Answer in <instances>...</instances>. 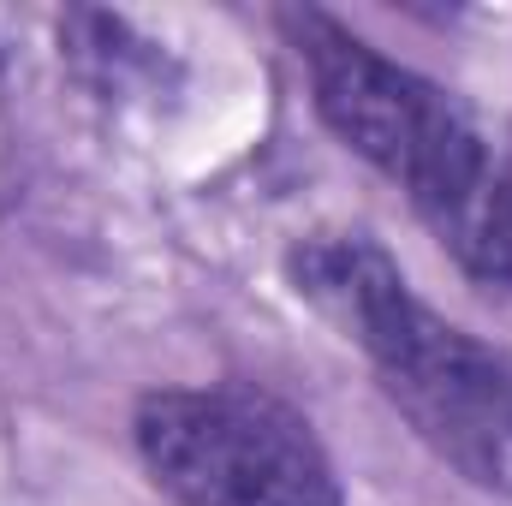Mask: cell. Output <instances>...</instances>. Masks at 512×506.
I'll use <instances>...</instances> for the list:
<instances>
[{
  "label": "cell",
  "mask_w": 512,
  "mask_h": 506,
  "mask_svg": "<svg viewBox=\"0 0 512 506\" xmlns=\"http://www.w3.org/2000/svg\"><path fill=\"white\" fill-rule=\"evenodd\" d=\"M292 292L370 364L417 322L423 298L405 286L399 262L370 233H310L286 251Z\"/></svg>",
  "instance_id": "4"
},
{
  "label": "cell",
  "mask_w": 512,
  "mask_h": 506,
  "mask_svg": "<svg viewBox=\"0 0 512 506\" xmlns=\"http://www.w3.org/2000/svg\"><path fill=\"white\" fill-rule=\"evenodd\" d=\"M376 376L441 465L477 489H512V352L423 304L417 322L376 358Z\"/></svg>",
  "instance_id": "3"
},
{
  "label": "cell",
  "mask_w": 512,
  "mask_h": 506,
  "mask_svg": "<svg viewBox=\"0 0 512 506\" xmlns=\"http://www.w3.org/2000/svg\"><path fill=\"white\" fill-rule=\"evenodd\" d=\"M286 36L310 66L316 114L328 120V131L346 149H358L370 167H382L387 179H399L411 203L489 143L483 126L441 84L376 54L346 24L322 12H286Z\"/></svg>",
  "instance_id": "2"
},
{
  "label": "cell",
  "mask_w": 512,
  "mask_h": 506,
  "mask_svg": "<svg viewBox=\"0 0 512 506\" xmlns=\"http://www.w3.org/2000/svg\"><path fill=\"white\" fill-rule=\"evenodd\" d=\"M137 459L179 506H340L310 423L251 387H167L137 405Z\"/></svg>",
  "instance_id": "1"
},
{
  "label": "cell",
  "mask_w": 512,
  "mask_h": 506,
  "mask_svg": "<svg viewBox=\"0 0 512 506\" xmlns=\"http://www.w3.org/2000/svg\"><path fill=\"white\" fill-rule=\"evenodd\" d=\"M417 215L477 286L512 292V155L483 143L435 191L417 197Z\"/></svg>",
  "instance_id": "5"
}]
</instances>
